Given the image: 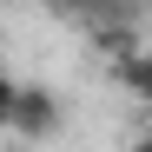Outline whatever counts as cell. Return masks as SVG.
Here are the masks:
<instances>
[{"mask_svg": "<svg viewBox=\"0 0 152 152\" xmlns=\"http://www.w3.org/2000/svg\"><path fill=\"white\" fill-rule=\"evenodd\" d=\"M13 132H20V139H53V132H60V93L20 86V99H13Z\"/></svg>", "mask_w": 152, "mask_h": 152, "instance_id": "cell-1", "label": "cell"}, {"mask_svg": "<svg viewBox=\"0 0 152 152\" xmlns=\"http://www.w3.org/2000/svg\"><path fill=\"white\" fill-rule=\"evenodd\" d=\"M46 7L66 13V20H86L93 33H113V27L132 20V0H46Z\"/></svg>", "mask_w": 152, "mask_h": 152, "instance_id": "cell-2", "label": "cell"}, {"mask_svg": "<svg viewBox=\"0 0 152 152\" xmlns=\"http://www.w3.org/2000/svg\"><path fill=\"white\" fill-rule=\"evenodd\" d=\"M113 80H126V86H132L145 106H152V53H126V60L113 66Z\"/></svg>", "mask_w": 152, "mask_h": 152, "instance_id": "cell-3", "label": "cell"}, {"mask_svg": "<svg viewBox=\"0 0 152 152\" xmlns=\"http://www.w3.org/2000/svg\"><path fill=\"white\" fill-rule=\"evenodd\" d=\"M13 99H20V86L0 73V132H13Z\"/></svg>", "mask_w": 152, "mask_h": 152, "instance_id": "cell-4", "label": "cell"}, {"mask_svg": "<svg viewBox=\"0 0 152 152\" xmlns=\"http://www.w3.org/2000/svg\"><path fill=\"white\" fill-rule=\"evenodd\" d=\"M132 152H152V126H145V132H139V139H132Z\"/></svg>", "mask_w": 152, "mask_h": 152, "instance_id": "cell-5", "label": "cell"}, {"mask_svg": "<svg viewBox=\"0 0 152 152\" xmlns=\"http://www.w3.org/2000/svg\"><path fill=\"white\" fill-rule=\"evenodd\" d=\"M145 126H152V119H145Z\"/></svg>", "mask_w": 152, "mask_h": 152, "instance_id": "cell-6", "label": "cell"}]
</instances>
